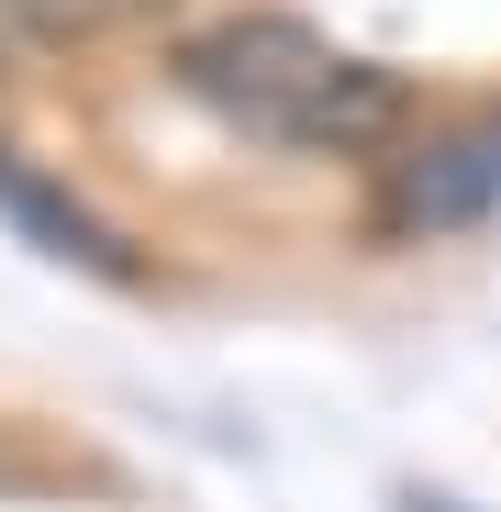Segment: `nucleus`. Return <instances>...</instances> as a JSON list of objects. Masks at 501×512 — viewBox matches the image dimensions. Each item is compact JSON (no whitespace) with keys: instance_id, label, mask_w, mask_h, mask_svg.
<instances>
[{"instance_id":"1","label":"nucleus","mask_w":501,"mask_h":512,"mask_svg":"<svg viewBox=\"0 0 501 512\" xmlns=\"http://www.w3.org/2000/svg\"><path fill=\"white\" fill-rule=\"evenodd\" d=\"M179 90L201 112H223L257 145H301V156H357L401 123V78L346 56L334 34L290 23V12H245L179 45Z\"/></svg>"},{"instance_id":"2","label":"nucleus","mask_w":501,"mask_h":512,"mask_svg":"<svg viewBox=\"0 0 501 512\" xmlns=\"http://www.w3.org/2000/svg\"><path fill=\"white\" fill-rule=\"evenodd\" d=\"M490 201H501V123H468L446 145H424V156L401 167V190H390L401 223H468Z\"/></svg>"},{"instance_id":"3","label":"nucleus","mask_w":501,"mask_h":512,"mask_svg":"<svg viewBox=\"0 0 501 512\" xmlns=\"http://www.w3.org/2000/svg\"><path fill=\"white\" fill-rule=\"evenodd\" d=\"M12 12H23L34 34H112V23L156 12V0H12Z\"/></svg>"},{"instance_id":"4","label":"nucleus","mask_w":501,"mask_h":512,"mask_svg":"<svg viewBox=\"0 0 501 512\" xmlns=\"http://www.w3.org/2000/svg\"><path fill=\"white\" fill-rule=\"evenodd\" d=\"M401 512H468V501H446V490H412V501H401Z\"/></svg>"}]
</instances>
